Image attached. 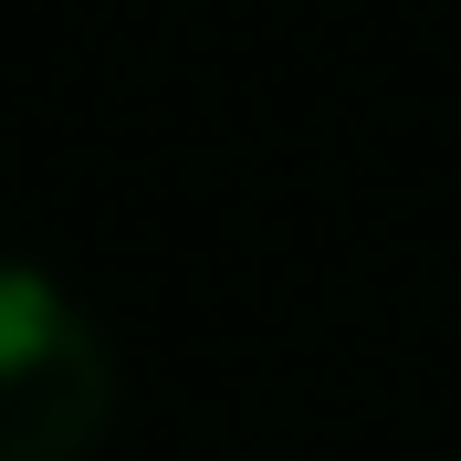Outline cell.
<instances>
[{
	"instance_id": "1",
	"label": "cell",
	"mask_w": 461,
	"mask_h": 461,
	"mask_svg": "<svg viewBox=\"0 0 461 461\" xmlns=\"http://www.w3.org/2000/svg\"><path fill=\"white\" fill-rule=\"evenodd\" d=\"M105 420L115 357L95 315L42 262H0V461H85Z\"/></svg>"
}]
</instances>
